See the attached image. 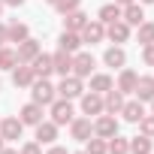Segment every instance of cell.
I'll use <instances>...</instances> for the list:
<instances>
[{
    "instance_id": "cell-1",
    "label": "cell",
    "mask_w": 154,
    "mask_h": 154,
    "mask_svg": "<svg viewBox=\"0 0 154 154\" xmlns=\"http://www.w3.org/2000/svg\"><path fill=\"white\" fill-rule=\"evenodd\" d=\"M30 97H33V103H39V106H51V103L57 100V91H54V85H51L48 79H33Z\"/></svg>"
},
{
    "instance_id": "cell-2",
    "label": "cell",
    "mask_w": 154,
    "mask_h": 154,
    "mask_svg": "<svg viewBox=\"0 0 154 154\" xmlns=\"http://www.w3.org/2000/svg\"><path fill=\"white\" fill-rule=\"evenodd\" d=\"M57 91V97H63V100H75V97H82L85 94V85H82V79H79V75H63V79H60V85L54 88Z\"/></svg>"
},
{
    "instance_id": "cell-3",
    "label": "cell",
    "mask_w": 154,
    "mask_h": 154,
    "mask_svg": "<svg viewBox=\"0 0 154 154\" xmlns=\"http://www.w3.org/2000/svg\"><path fill=\"white\" fill-rule=\"evenodd\" d=\"M94 66H97L94 54H88V51H75V54H72V75H79V79H91Z\"/></svg>"
},
{
    "instance_id": "cell-4",
    "label": "cell",
    "mask_w": 154,
    "mask_h": 154,
    "mask_svg": "<svg viewBox=\"0 0 154 154\" xmlns=\"http://www.w3.org/2000/svg\"><path fill=\"white\" fill-rule=\"evenodd\" d=\"M115 133H118V118L109 115V112L97 115V121H94V136H100V139H112Z\"/></svg>"
},
{
    "instance_id": "cell-5",
    "label": "cell",
    "mask_w": 154,
    "mask_h": 154,
    "mask_svg": "<svg viewBox=\"0 0 154 154\" xmlns=\"http://www.w3.org/2000/svg\"><path fill=\"white\" fill-rule=\"evenodd\" d=\"M48 109H51V121H54L57 127H63V124H69V121H72V103H69V100L57 97Z\"/></svg>"
},
{
    "instance_id": "cell-6",
    "label": "cell",
    "mask_w": 154,
    "mask_h": 154,
    "mask_svg": "<svg viewBox=\"0 0 154 154\" xmlns=\"http://www.w3.org/2000/svg\"><path fill=\"white\" fill-rule=\"evenodd\" d=\"M79 33H82V42L97 45V42H103V39H106V24H103V21H97V18H94V21L88 18V24H85Z\"/></svg>"
},
{
    "instance_id": "cell-7",
    "label": "cell",
    "mask_w": 154,
    "mask_h": 154,
    "mask_svg": "<svg viewBox=\"0 0 154 154\" xmlns=\"http://www.w3.org/2000/svg\"><path fill=\"white\" fill-rule=\"evenodd\" d=\"M69 136H72L75 142H88V139L94 136L91 118H72V121H69Z\"/></svg>"
},
{
    "instance_id": "cell-8",
    "label": "cell",
    "mask_w": 154,
    "mask_h": 154,
    "mask_svg": "<svg viewBox=\"0 0 154 154\" xmlns=\"http://www.w3.org/2000/svg\"><path fill=\"white\" fill-rule=\"evenodd\" d=\"M21 133H24L21 118H0V136H3V142H15V139H21Z\"/></svg>"
},
{
    "instance_id": "cell-9",
    "label": "cell",
    "mask_w": 154,
    "mask_h": 154,
    "mask_svg": "<svg viewBox=\"0 0 154 154\" xmlns=\"http://www.w3.org/2000/svg\"><path fill=\"white\" fill-rule=\"evenodd\" d=\"M106 39H112L115 45H121V42H127V39H130V24H127L124 18H118V21H112V24H106Z\"/></svg>"
},
{
    "instance_id": "cell-10",
    "label": "cell",
    "mask_w": 154,
    "mask_h": 154,
    "mask_svg": "<svg viewBox=\"0 0 154 154\" xmlns=\"http://www.w3.org/2000/svg\"><path fill=\"white\" fill-rule=\"evenodd\" d=\"M30 69H33V75L36 79H48V75L54 72V63H51V54H45V51H39L33 60H30Z\"/></svg>"
},
{
    "instance_id": "cell-11",
    "label": "cell",
    "mask_w": 154,
    "mask_h": 154,
    "mask_svg": "<svg viewBox=\"0 0 154 154\" xmlns=\"http://www.w3.org/2000/svg\"><path fill=\"white\" fill-rule=\"evenodd\" d=\"M42 48H39V42L33 39V36H27L24 42H18V48H15V57H18V63H30L36 54H39Z\"/></svg>"
},
{
    "instance_id": "cell-12",
    "label": "cell",
    "mask_w": 154,
    "mask_h": 154,
    "mask_svg": "<svg viewBox=\"0 0 154 154\" xmlns=\"http://www.w3.org/2000/svg\"><path fill=\"white\" fill-rule=\"evenodd\" d=\"M121 109H124V94H121L118 88H109V91L103 94V112L121 115Z\"/></svg>"
},
{
    "instance_id": "cell-13",
    "label": "cell",
    "mask_w": 154,
    "mask_h": 154,
    "mask_svg": "<svg viewBox=\"0 0 154 154\" xmlns=\"http://www.w3.org/2000/svg\"><path fill=\"white\" fill-rule=\"evenodd\" d=\"M42 109H45V106H39V103H33V100H30V103H24V106H21V112H18L21 124H24V127H27V124H30V127H36V124L42 121Z\"/></svg>"
},
{
    "instance_id": "cell-14",
    "label": "cell",
    "mask_w": 154,
    "mask_h": 154,
    "mask_svg": "<svg viewBox=\"0 0 154 154\" xmlns=\"http://www.w3.org/2000/svg\"><path fill=\"white\" fill-rule=\"evenodd\" d=\"M33 69H30V63H15L12 66V85L15 88H30L33 85Z\"/></svg>"
},
{
    "instance_id": "cell-15",
    "label": "cell",
    "mask_w": 154,
    "mask_h": 154,
    "mask_svg": "<svg viewBox=\"0 0 154 154\" xmlns=\"http://www.w3.org/2000/svg\"><path fill=\"white\" fill-rule=\"evenodd\" d=\"M133 94H136L139 103H151V100H154V75H139Z\"/></svg>"
},
{
    "instance_id": "cell-16",
    "label": "cell",
    "mask_w": 154,
    "mask_h": 154,
    "mask_svg": "<svg viewBox=\"0 0 154 154\" xmlns=\"http://www.w3.org/2000/svg\"><path fill=\"white\" fill-rule=\"evenodd\" d=\"M121 18L130 24V27H139L142 21H145V12H142V3H127V6H121Z\"/></svg>"
},
{
    "instance_id": "cell-17",
    "label": "cell",
    "mask_w": 154,
    "mask_h": 154,
    "mask_svg": "<svg viewBox=\"0 0 154 154\" xmlns=\"http://www.w3.org/2000/svg\"><path fill=\"white\" fill-rule=\"evenodd\" d=\"M54 139H57V124L42 118V121L36 124V142H39V145H51Z\"/></svg>"
},
{
    "instance_id": "cell-18",
    "label": "cell",
    "mask_w": 154,
    "mask_h": 154,
    "mask_svg": "<svg viewBox=\"0 0 154 154\" xmlns=\"http://www.w3.org/2000/svg\"><path fill=\"white\" fill-rule=\"evenodd\" d=\"M136 82H139V72L121 66V75H118V85H115V88H118L121 94H133V91H136Z\"/></svg>"
},
{
    "instance_id": "cell-19",
    "label": "cell",
    "mask_w": 154,
    "mask_h": 154,
    "mask_svg": "<svg viewBox=\"0 0 154 154\" xmlns=\"http://www.w3.org/2000/svg\"><path fill=\"white\" fill-rule=\"evenodd\" d=\"M82 112L91 118V115H103V94H82Z\"/></svg>"
},
{
    "instance_id": "cell-20",
    "label": "cell",
    "mask_w": 154,
    "mask_h": 154,
    "mask_svg": "<svg viewBox=\"0 0 154 154\" xmlns=\"http://www.w3.org/2000/svg\"><path fill=\"white\" fill-rule=\"evenodd\" d=\"M103 63H106V66H112V69H121V66L127 63V51H124L121 45H112V48H106Z\"/></svg>"
},
{
    "instance_id": "cell-21",
    "label": "cell",
    "mask_w": 154,
    "mask_h": 154,
    "mask_svg": "<svg viewBox=\"0 0 154 154\" xmlns=\"http://www.w3.org/2000/svg\"><path fill=\"white\" fill-rule=\"evenodd\" d=\"M51 63H54V72H60V75H69L72 72V54L63 51V48H57L51 54Z\"/></svg>"
},
{
    "instance_id": "cell-22",
    "label": "cell",
    "mask_w": 154,
    "mask_h": 154,
    "mask_svg": "<svg viewBox=\"0 0 154 154\" xmlns=\"http://www.w3.org/2000/svg\"><path fill=\"white\" fill-rule=\"evenodd\" d=\"M121 115H124V121H130V124H139V118L145 115V106H142L139 100H124V109H121Z\"/></svg>"
},
{
    "instance_id": "cell-23",
    "label": "cell",
    "mask_w": 154,
    "mask_h": 154,
    "mask_svg": "<svg viewBox=\"0 0 154 154\" xmlns=\"http://www.w3.org/2000/svg\"><path fill=\"white\" fill-rule=\"evenodd\" d=\"M85 24H88V15H85L82 9H72V12L63 15V30H75V33H79Z\"/></svg>"
},
{
    "instance_id": "cell-24",
    "label": "cell",
    "mask_w": 154,
    "mask_h": 154,
    "mask_svg": "<svg viewBox=\"0 0 154 154\" xmlns=\"http://www.w3.org/2000/svg\"><path fill=\"white\" fill-rule=\"evenodd\" d=\"M85 42H82V33H75V30H63L60 33V48L63 51H69V54H75Z\"/></svg>"
},
{
    "instance_id": "cell-25",
    "label": "cell",
    "mask_w": 154,
    "mask_h": 154,
    "mask_svg": "<svg viewBox=\"0 0 154 154\" xmlns=\"http://www.w3.org/2000/svg\"><path fill=\"white\" fill-rule=\"evenodd\" d=\"M109 88H115L112 75H106V72H91V91H94V94H106Z\"/></svg>"
},
{
    "instance_id": "cell-26",
    "label": "cell",
    "mask_w": 154,
    "mask_h": 154,
    "mask_svg": "<svg viewBox=\"0 0 154 154\" xmlns=\"http://www.w3.org/2000/svg\"><path fill=\"white\" fill-rule=\"evenodd\" d=\"M121 18V6L115 3H106V6H100V12H97V21H103V24H112V21H118Z\"/></svg>"
},
{
    "instance_id": "cell-27",
    "label": "cell",
    "mask_w": 154,
    "mask_h": 154,
    "mask_svg": "<svg viewBox=\"0 0 154 154\" xmlns=\"http://www.w3.org/2000/svg\"><path fill=\"white\" fill-rule=\"evenodd\" d=\"M106 148H109V154H130V139L115 133L112 139H106Z\"/></svg>"
},
{
    "instance_id": "cell-28",
    "label": "cell",
    "mask_w": 154,
    "mask_h": 154,
    "mask_svg": "<svg viewBox=\"0 0 154 154\" xmlns=\"http://www.w3.org/2000/svg\"><path fill=\"white\" fill-rule=\"evenodd\" d=\"M136 39H139V45H151L154 42V21H142L136 27Z\"/></svg>"
},
{
    "instance_id": "cell-29",
    "label": "cell",
    "mask_w": 154,
    "mask_h": 154,
    "mask_svg": "<svg viewBox=\"0 0 154 154\" xmlns=\"http://www.w3.org/2000/svg\"><path fill=\"white\" fill-rule=\"evenodd\" d=\"M6 30H9V42H15V45H18V42H24V39L30 36V30H27V24H21V21H15V24H9Z\"/></svg>"
},
{
    "instance_id": "cell-30",
    "label": "cell",
    "mask_w": 154,
    "mask_h": 154,
    "mask_svg": "<svg viewBox=\"0 0 154 154\" xmlns=\"http://www.w3.org/2000/svg\"><path fill=\"white\" fill-rule=\"evenodd\" d=\"M130 154H151V139L148 136H133L130 139Z\"/></svg>"
},
{
    "instance_id": "cell-31",
    "label": "cell",
    "mask_w": 154,
    "mask_h": 154,
    "mask_svg": "<svg viewBox=\"0 0 154 154\" xmlns=\"http://www.w3.org/2000/svg\"><path fill=\"white\" fill-rule=\"evenodd\" d=\"M85 154H109V148H106V139H100V136H91V139L85 142Z\"/></svg>"
},
{
    "instance_id": "cell-32",
    "label": "cell",
    "mask_w": 154,
    "mask_h": 154,
    "mask_svg": "<svg viewBox=\"0 0 154 154\" xmlns=\"http://www.w3.org/2000/svg\"><path fill=\"white\" fill-rule=\"evenodd\" d=\"M15 63H18V57H15V48L0 45V69H12Z\"/></svg>"
},
{
    "instance_id": "cell-33",
    "label": "cell",
    "mask_w": 154,
    "mask_h": 154,
    "mask_svg": "<svg viewBox=\"0 0 154 154\" xmlns=\"http://www.w3.org/2000/svg\"><path fill=\"white\" fill-rule=\"evenodd\" d=\"M54 9H57L60 15H66V12H72V9H82V0H54Z\"/></svg>"
},
{
    "instance_id": "cell-34",
    "label": "cell",
    "mask_w": 154,
    "mask_h": 154,
    "mask_svg": "<svg viewBox=\"0 0 154 154\" xmlns=\"http://www.w3.org/2000/svg\"><path fill=\"white\" fill-rule=\"evenodd\" d=\"M139 133L148 136V139H154V115H142L139 118Z\"/></svg>"
},
{
    "instance_id": "cell-35",
    "label": "cell",
    "mask_w": 154,
    "mask_h": 154,
    "mask_svg": "<svg viewBox=\"0 0 154 154\" xmlns=\"http://www.w3.org/2000/svg\"><path fill=\"white\" fill-rule=\"evenodd\" d=\"M142 60H145V66H154V42L142 45Z\"/></svg>"
},
{
    "instance_id": "cell-36",
    "label": "cell",
    "mask_w": 154,
    "mask_h": 154,
    "mask_svg": "<svg viewBox=\"0 0 154 154\" xmlns=\"http://www.w3.org/2000/svg\"><path fill=\"white\" fill-rule=\"evenodd\" d=\"M18 154H42V145L39 142H27V145H21Z\"/></svg>"
},
{
    "instance_id": "cell-37",
    "label": "cell",
    "mask_w": 154,
    "mask_h": 154,
    "mask_svg": "<svg viewBox=\"0 0 154 154\" xmlns=\"http://www.w3.org/2000/svg\"><path fill=\"white\" fill-rule=\"evenodd\" d=\"M45 154H69V151H66V148H63V145H54V142H51V145H48V151H45Z\"/></svg>"
},
{
    "instance_id": "cell-38",
    "label": "cell",
    "mask_w": 154,
    "mask_h": 154,
    "mask_svg": "<svg viewBox=\"0 0 154 154\" xmlns=\"http://www.w3.org/2000/svg\"><path fill=\"white\" fill-rule=\"evenodd\" d=\"M9 42V30H6V24H0V45H6Z\"/></svg>"
},
{
    "instance_id": "cell-39",
    "label": "cell",
    "mask_w": 154,
    "mask_h": 154,
    "mask_svg": "<svg viewBox=\"0 0 154 154\" xmlns=\"http://www.w3.org/2000/svg\"><path fill=\"white\" fill-rule=\"evenodd\" d=\"M3 3H6V6H21L24 0H3Z\"/></svg>"
},
{
    "instance_id": "cell-40",
    "label": "cell",
    "mask_w": 154,
    "mask_h": 154,
    "mask_svg": "<svg viewBox=\"0 0 154 154\" xmlns=\"http://www.w3.org/2000/svg\"><path fill=\"white\" fill-rule=\"evenodd\" d=\"M0 154H18L15 148H3V151H0Z\"/></svg>"
},
{
    "instance_id": "cell-41",
    "label": "cell",
    "mask_w": 154,
    "mask_h": 154,
    "mask_svg": "<svg viewBox=\"0 0 154 154\" xmlns=\"http://www.w3.org/2000/svg\"><path fill=\"white\" fill-rule=\"evenodd\" d=\"M115 3H118V6H127V3H133V0H115Z\"/></svg>"
},
{
    "instance_id": "cell-42",
    "label": "cell",
    "mask_w": 154,
    "mask_h": 154,
    "mask_svg": "<svg viewBox=\"0 0 154 154\" xmlns=\"http://www.w3.org/2000/svg\"><path fill=\"white\" fill-rule=\"evenodd\" d=\"M3 6H6V3H3V0H0V15H3Z\"/></svg>"
},
{
    "instance_id": "cell-43",
    "label": "cell",
    "mask_w": 154,
    "mask_h": 154,
    "mask_svg": "<svg viewBox=\"0 0 154 154\" xmlns=\"http://www.w3.org/2000/svg\"><path fill=\"white\" fill-rule=\"evenodd\" d=\"M139 3H154V0H139Z\"/></svg>"
},
{
    "instance_id": "cell-44",
    "label": "cell",
    "mask_w": 154,
    "mask_h": 154,
    "mask_svg": "<svg viewBox=\"0 0 154 154\" xmlns=\"http://www.w3.org/2000/svg\"><path fill=\"white\" fill-rule=\"evenodd\" d=\"M0 151H3V136H0Z\"/></svg>"
},
{
    "instance_id": "cell-45",
    "label": "cell",
    "mask_w": 154,
    "mask_h": 154,
    "mask_svg": "<svg viewBox=\"0 0 154 154\" xmlns=\"http://www.w3.org/2000/svg\"><path fill=\"white\" fill-rule=\"evenodd\" d=\"M151 115H154V100H151Z\"/></svg>"
},
{
    "instance_id": "cell-46",
    "label": "cell",
    "mask_w": 154,
    "mask_h": 154,
    "mask_svg": "<svg viewBox=\"0 0 154 154\" xmlns=\"http://www.w3.org/2000/svg\"><path fill=\"white\" fill-rule=\"evenodd\" d=\"M45 3H51V6H54V0H45Z\"/></svg>"
},
{
    "instance_id": "cell-47",
    "label": "cell",
    "mask_w": 154,
    "mask_h": 154,
    "mask_svg": "<svg viewBox=\"0 0 154 154\" xmlns=\"http://www.w3.org/2000/svg\"><path fill=\"white\" fill-rule=\"evenodd\" d=\"M75 154H85V151H75Z\"/></svg>"
}]
</instances>
